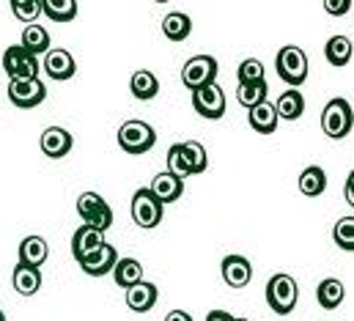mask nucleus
Instances as JSON below:
<instances>
[{"instance_id":"1","label":"nucleus","mask_w":354,"mask_h":321,"mask_svg":"<svg viewBox=\"0 0 354 321\" xmlns=\"http://www.w3.org/2000/svg\"><path fill=\"white\" fill-rule=\"evenodd\" d=\"M297 297H299V288H297L291 275L280 272V275L269 277V283H266V305L277 316H288L297 308Z\"/></svg>"},{"instance_id":"2","label":"nucleus","mask_w":354,"mask_h":321,"mask_svg":"<svg viewBox=\"0 0 354 321\" xmlns=\"http://www.w3.org/2000/svg\"><path fill=\"white\" fill-rule=\"evenodd\" d=\"M354 127V113H352V104L344 99V96H335L327 102V107L322 110V129L327 138L333 140H341L352 132Z\"/></svg>"},{"instance_id":"3","label":"nucleus","mask_w":354,"mask_h":321,"mask_svg":"<svg viewBox=\"0 0 354 321\" xmlns=\"http://www.w3.org/2000/svg\"><path fill=\"white\" fill-rule=\"evenodd\" d=\"M274 69H277V77L286 85H302L308 80V55L299 47L288 44V47L277 50Z\"/></svg>"},{"instance_id":"4","label":"nucleus","mask_w":354,"mask_h":321,"mask_svg":"<svg viewBox=\"0 0 354 321\" xmlns=\"http://www.w3.org/2000/svg\"><path fill=\"white\" fill-rule=\"evenodd\" d=\"M3 72L8 75V80H39L41 61L25 53L19 44H14L3 53Z\"/></svg>"},{"instance_id":"5","label":"nucleus","mask_w":354,"mask_h":321,"mask_svg":"<svg viewBox=\"0 0 354 321\" xmlns=\"http://www.w3.org/2000/svg\"><path fill=\"white\" fill-rule=\"evenodd\" d=\"M154 143H157V132L146 121H127L118 129V146L127 154H146L149 149H154Z\"/></svg>"},{"instance_id":"6","label":"nucleus","mask_w":354,"mask_h":321,"mask_svg":"<svg viewBox=\"0 0 354 321\" xmlns=\"http://www.w3.org/2000/svg\"><path fill=\"white\" fill-rule=\"evenodd\" d=\"M129 212H132V220H135L138 228H157L162 223V203L151 195L149 187H143L132 195V209Z\"/></svg>"},{"instance_id":"7","label":"nucleus","mask_w":354,"mask_h":321,"mask_svg":"<svg viewBox=\"0 0 354 321\" xmlns=\"http://www.w3.org/2000/svg\"><path fill=\"white\" fill-rule=\"evenodd\" d=\"M217 77V61L212 55H195L184 64L181 69V82L189 88V91H198V88H206L212 85Z\"/></svg>"},{"instance_id":"8","label":"nucleus","mask_w":354,"mask_h":321,"mask_svg":"<svg viewBox=\"0 0 354 321\" xmlns=\"http://www.w3.org/2000/svg\"><path fill=\"white\" fill-rule=\"evenodd\" d=\"M192 107H195L198 116H203L209 121L223 118L225 116V93H223V88L217 82H212L206 88L192 91Z\"/></svg>"},{"instance_id":"9","label":"nucleus","mask_w":354,"mask_h":321,"mask_svg":"<svg viewBox=\"0 0 354 321\" xmlns=\"http://www.w3.org/2000/svg\"><path fill=\"white\" fill-rule=\"evenodd\" d=\"M47 99V88L41 80H8V102L19 110L39 107Z\"/></svg>"},{"instance_id":"10","label":"nucleus","mask_w":354,"mask_h":321,"mask_svg":"<svg viewBox=\"0 0 354 321\" xmlns=\"http://www.w3.org/2000/svg\"><path fill=\"white\" fill-rule=\"evenodd\" d=\"M115 261H118V250L113 247V244H102L99 250H93L88 255H83L77 264H80V269L91 275V277H102V275H107V272H113V266H115Z\"/></svg>"},{"instance_id":"11","label":"nucleus","mask_w":354,"mask_h":321,"mask_svg":"<svg viewBox=\"0 0 354 321\" xmlns=\"http://www.w3.org/2000/svg\"><path fill=\"white\" fill-rule=\"evenodd\" d=\"M220 275H223V280L231 286V288H245L248 283H250V277H253V266H250V261L245 258V255H225L223 258V264H220Z\"/></svg>"},{"instance_id":"12","label":"nucleus","mask_w":354,"mask_h":321,"mask_svg":"<svg viewBox=\"0 0 354 321\" xmlns=\"http://www.w3.org/2000/svg\"><path fill=\"white\" fill-rule=\"evenodd\" d=\"M44 72H47V77L50 80H72L75 77V72H77V64H75V55L69 53V50H50L47 55H44Z\"/></svg>"},{"instance_id":"13","label":"nucleus","mask_w":354,"mask_h":321,"mask_svg":"<svg viewBox=\"0 0 354 321\" xmlns=\"http://www.w3.org/2000/svg\"><path fill=\"white\" fill-rule=\"evenodd\" d=\"M39 146H41L44 157H50V160H61V157H66V154L72 152L75 140H72V135H69L64 127H50V129L41 132Z\"/></svg>"},{"instance_id":"14","label":"nucleus","mask_w":354,"mask_h":321,"mask_svg":"<svg viewBox=\"0 0 354 321\" xmlns=\"http://www.w3.org/2000/svg\"><path fill=\"white\" fill-rule=\"evenodd\" d=\"M157 300H160V291H157L154 283L140 280V283H135V286L127 288V308L132 313H149L157 305Z\"/></svg>"},{"instance_id":"15","label":"nucleus","mask_w":354,"mask_h":321,"mask_svg":"<svg viewBox=\"0 0 354 321\" xmlns=\"http://www.w3.org/2000/svg\"><path fill=\"white\" fill-rule=\"evenodd\" d=\"M151 195L165 206V203H176L178 198L184 195V181L171 176V173H157L154 181H151Z\"/></svg>"},{"instance_id":"16","label":"nucleus","mask_w":354,"mask_h":321,"mask_svg":"<svg viewBox=\"0 0 354 321\" xmlns=\"http://www.w3.org/2000/svg\"><path fill=\"white\" fill-rule=\"evenodd\" d=\"M11 283H14V291H17V294H22V297H33V294L41 288V269L17 264L14 272H11Z\"/></svg>"},{"instance_id":"17","label":"nucleus","mask_w":354,"mask_h":321,"mask_svg":"<svg viewBox=\"0 0 354 321\" xmlns=\"http://www.w3.org/2000/svg\"><path fill=\"white\" fill-rule=\"evenodd\" d=\"M19 47L25 50V53H30V55H47L50 53V33L39 25V22H33V25H25L22 28V42H19Z\"/></svg>"},{"instance_id":"18","label":"nucleus","mask_w":354,"mask_h":321,"mask_svg":"<svg viewBox=\"0 0 354 321\" xmlns=\"http://www.w3.org/2000/svg\"><path fill=\"white\" fill-rule=\"evenodd\" d=\"M274 113H277V118L297 121V118L305 113V96L299 93V88H288V91H283L280 99L274 102Z\"/></svg>"},{"instance_id":"19","label":"nucleus","mask_w":354,"mask_h":321,"mask_svg":"<svg viewBox=\"0 0 354 321\" xmlns=\"http://www.w3.org/2000/svg\"><path fill=\"white\" fill-rule=\"evenodd\" d=\"M47 255H50V247L41 237H25L22 244H19V264H25V266L41 269Z\"/></svg>"},{"instance_id":"20","label":"nucleus","mask_w":354,"mask_h":321,"mask_svg":"<svg viewBox=\"0 0 354 321\" xmlns=\"http://www.w3.org/2000/svg\"><path fill=\"white\" fill-rule=\"evenodd\" d=\"M113 280H115V286H121L127 291L129 286L143 280V264L135 258H118L113 266Z\"/></svg>"},{"instance_id":"21","label":"nucleus","mask_w":354,"mask_h":321,"mask_svg":"<svg viewBox=\"0 0 354 321\" xmlns=\"http://www.w3.org/2000/svg\"><path fill=\"white\" fill-rule=\"evenodd\" d=\"M250 127L259 132V135H272L277 129V113H274V104L272 102H261L256 107H250V116H248Z\"/></svg>"},{"instance_id":"22","label":"nucleus","mask_w":354,"mask_h":321,"mask_svg":"<svg viewBox=\"0 0 354 321\" xmlns=\"http://www.w3.org/2000/svg\"><path fill=\"white\" fill-rule=\"evenodd\" d=\"M129 91H132L135 99L149 102V99H154V96L160 93V80H157L154 72H149V69H138V72L132 75V80H129Z\"/></svg>"},{"instance_id":"23","label":"nucleus","mask_w":354,"mask_h":321,"mask_svg":"<svg viewBox=\"0 0 354 321\" xmlns=\"http://www.w3.org/2000/svg\"><path fill=\"white\" fill-rule=\"evenodd\" d=\"M324 190H327V173L319 165H308L299 173V192L308 198H319Z\"/></svg>"},{"instance_id":"24","label":"nucleus","mask_w":354,"mask_h":321,"mask_svg":"<svg viewBox=\"0 0 354 321\" xmlns=\"http://www.w3.org/2000/svg\"><path fill=\"white\" fill-rule=\"evenodd\" d=\"M344 297H346V288H344V283H341L338 277H327V280H322L319 288H316V300H319V305L327 308V311H335V308L344 302Z\"/></svg>"},{"instance_id":"25","label":"nucleus","mask_w":354,"mask_h":321,"mask_svg":"<svg viewBox=\"0 0 354 321\" xmlns=\"http://www.w3.org/2000/svg\"><path fill=\"white\" fill-rule=\"evenodd\" d=\"M104 234H99V231H91L88 226H80L77 231H75V237H72V253H75V258L80 261L83 255H88L93 250H99L102 244H104Z\"/></svg>"},{"instance_id":"26","label":"nucleus","mask_w":354,"mask_h":321,"mask_svg":"<svg viewBox=\"0 0 354 321\" xmlns=\"http://www.w3.org/2000/svg\"><path fill=\"white\" fill-rule=\"evenodd\" d=\"M189 30H192V19H189L187 14H181V11H171V14L162 19V33H165V39H171V42H184V39L189 36Z\"/></svg>"},{"instance_id":"27","label":"nucleus","mask_w":354,"mask_h":321,"mask_svg":"<svg viewBox=\"0 0 354 321\" xmlns=\"http://www.w3.org/2000/svg\"><path fill=\"white\" fill-rule=\"evenodd\" d=\"M41 11L53 22H72L77 17V0H41Z\"/></svg>"},{"instance_id":"28","label":"nucleus","mask_w":354,"mask_h":321,"mask_svg":"<svg viewBox=\"0 0 354 321\" xmlns=\"http://www.w3.org/2000/svg\"><path fill=\"white\" fill-rule=\"evenodd\" d=\"M324 55L333 66H346L352 61V42L346 36H333L324 47Z\"/></svg>"},{"instance_id":"29","label":"nucleus","mask_w":354,"mask_h":321,"mask_svg":"<svg viewBox=\"0 0 354 321\" xmlns=\"http://www.w3.org/2000/svg\"><path fill=\"white\" fill-rule=\"evenodd\" d=\"M266 91H269V85L266 80L261 82H239V88H236V99H239V104L242 107H256V104H261L266 102Z\"/></svg>"},{"instance_id":"30","label":"nucleus","mask_w":354,"mask_h":321,"mask_svg":"<svg viewBox=\"0 0 354 321\" xmlns=\"http://www.w3.org/2000/svg\"><path fill=\"white\" fill-rule=\"evenodd\" d=\"M181 149H184V157H187V162H189V170H192V176H198V173H203V170L209 167L206 149H203L198 140H187V143H181Z\"/></svg>"},{"instance_id":"31","label":"nucleus","mask_w":354,"mask_h":321,"mask_svg":"<svg viewBox=\"0 0 354 321\" xmlns=\"http://www.w3.org/2000/svg\"><path fill=\"white\" fill-rule=\"evenodd\" d=\"M168 173L171 176H176V178H187V176H192V170H189V162L184 157V149H181V143H174L171 149H168Z\"/></svg>"},{"instance_id":"32","label":"nucleus","mask_w":354,"mask_h":321,"mask_svg":"<svg viewBox=\"0 0 354 321\" xmlns=\"http://www.w3.org/2000/svg\"><path fill=\"white\" fill-rule=\"evenodd\" d=\"M11 11L19 22L25 25H33L41 14V0H11Z\"/></svg>"},{"instance_id":"33","label":"nucleus","mask_w":354,"mask_h":321,"mask_svg":"<svg viewBox=\"0 0 354 321\" xmlns=\"http://www.w3.org/2000/svg\"><path fill=\"white\" fill-rule=\"evenodd\" d=\"M335 244L346 253H354V217H341L335 223Z\"/></svg>"},{"instance_id":"34","label":"nucleus","mask_w":354,"mask_h":321,"mask_svg":"<svg viewBox=\"0 0 354 321\" xmlns=\"http://www.w3.org/2000/svg\"><path fill=\"white\" fill-rule=\"evenodd\" d=\"M83 226H88L91 231H99V234H104V231L113 226V209H110V203H104L102 209H96L93 214H88V217L83 220Z\"/></svg>"},{"instance_id":"35","label":"nucleus","mask_w":354,"mask_h":321,"mask_svg":"<svg viewBox=\"0 0 354 321\" xmlns=\"http://www.w3.org/2000/svg\"><path fill=\"white\" fill-rule=\"evenodd\" d=\"M266 80L264 64L259 58H248L239 64V82H261Z\"/></svg>"},{"instance_id":"36","label":"nucleus","mask_w":354,"mask_h":321,"mask_svg":"<svg viewBox=\"0 0 354 321\" xmlns=\"http://www.w3.org/2000/svg\"><path fill=\"white\" fill-rule=\"evenodd\" d=\"M104 203H107V201H104L99 192H83V195L77 198V214L86 220L88 214H93L96 209H102Z\"/></svg>"},{"instance_id":"37","label":"nucleus","mask_w":354,"mask_h":321,"mask_svg":"<svg viewBox=\"0 0 354 321\" xmlns=\"http://www.w3.org/2000/svg\"><path fill=\"white\" fill-rule=\"evenodd\" d=\"M324 11L327 14H346V11H352V0H327Z\"/></svg>"},{"instance_id":"38","label":"nucleus","mask_w":354,"mask_h":321,"mask_svg":"<svg viewBox=\"0 0 354 321\" xmlns=\"http://www.w3.org/2000/svg\"><path fill=\"white\" fill-rule=\"evenodd\" d=\"M344 198H346V203H352L354 206V173L346 178V187H344Z\"/></svg>"},{"instance_id":"39","label":"nucleus","mask_w":354,"mask_h":321,"mask_svg":"<svg viewBox=\"0 0 354 321\" xmlns=\"http://www.w3.org/2000/svg\"><path fill=\"white\" fill-rule=\"evenodd\" d=\"M206 321H234V316H231L228 311H212V313L206 316Z\"/></svg>"},{"instance_id":"40","label":"nucleus","mask_w":354,"mask_h":321,"mask_svg":"<svg viewBox=\"0 0 354 321\" xmlns=\"http://www.w3.org/2000/svg\"><path fill=\"white\" fill-rule=\"evenodd\" d=\"M165 321H192V316H189L187 311H171V313L165 316Z\"/></svg>"},{"instance_id":"41","label":"nucleus","mask_w":354,"mask_h":321,"mask_svg":"<svg viewBox=\"0 0 354 321\" xmlns=\"http://www.w3.org/2000/svg\"><path fill=\"white\" fill-rule=\"evenodd\" d=\"M0 321H6V313H3V311H0Z\"/></svg>"},{"instance_id":"42","label":"nucleus","mask_w":354,"mask_h":321,"mask_svg":"<svg viewBox=\"0 0 354 321\" xmlns=\"http://www.w3.org/2000/svg\"><path fill=\"white\" fill-rule=\"evenodd\" d=\"M234 321H250V319H234Z\"/></svg>"}]
</instances>
